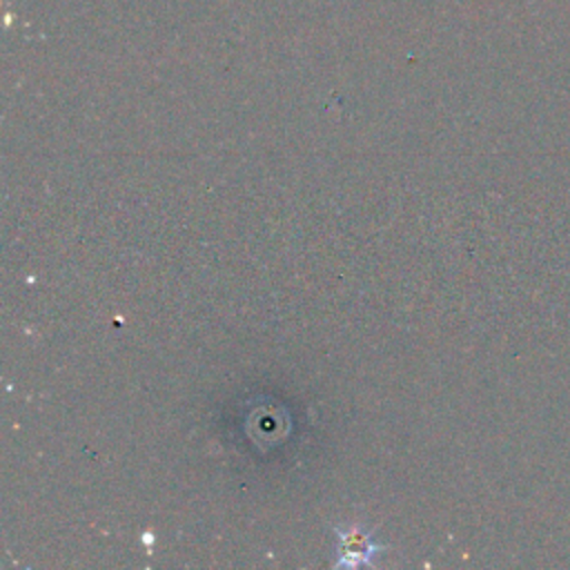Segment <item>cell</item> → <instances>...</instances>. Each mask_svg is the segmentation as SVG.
I'll return each instance as SVG.
<instances>
[{"mask_svg":"<svg viewBox=\"0 0 570 570\" xmlns=\"http://www.w3.org/2000/svg\"><path fill=\"white\" fill-rule=\"evenodd\" d=\"M334 539H336V548H334L336 566H343V568L374 566L376 557L381 554V546L374 541L372 532L358 523L336 528Z\"/></svg>","mask_w":570,"mask_h":570,"instance_id":"6da1fadb","label":"cell"}]
</instances>
